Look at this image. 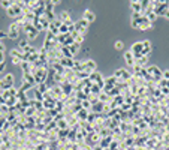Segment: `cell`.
<instances>
[{
    "mask_svg": "<svg viewBox=\"0 0 169 150\" xmlns=\"http://www.w3.org/2000/svg\"><path fill=\"white\" fill-rule=\"evenodd\" d=\"M18 35H20V27L16 26L15 23L11 24V27H9V33H8V38H11V39H16L18 38Z\"/></svg>",
    "mask_w": 169,
    "mask_h": 150,
    "instance_id": "7",
    "label": "cell"
},
{
    "mask_svg": "<svg viewBox=\"0 0 169 150\" xmlns=\"http://www.w3.org/2000/svg\"><path fill=\"white\" fill-rule=\"evenodd\" d=\"M8 36V33H3V32H0V39H3V38H6Z\"/></svg>",
    "mask_w": 169,
    "mask_h": 150,
    "instance_id": "21",
    "label": "cell"
},
{
    "mask_svg": "<svg viewBox=\"0 0 169 150\" xmlns=\"http://www.w3.org/2000/svg\"><path fill=\"white\" fill-rule=\"evenodd\" d=\"M23 81H27V83H30V84H34L36 81H34V77H33V74H24V77H23Z\"/></svg>",
    "mask_w": 169,
    "mask_h": 150,
    "instance_id": "14",
    "label": "cell"
},
{
    "mask_svg": "<svg viewBox=\"0 0 169 150\" xmlns=\"http://www.w3.org/2000/svg\"><path fill=\"white\" fill-rule=\"evenodd\" d=\"M33 77H34V81L38 84H43V81H45V78H47V68H39L36 72L33 74Z\"/></svg>",
    "mask_w": 169,
    "mask_h": 150,
    "instance_id": "2",
    "label": "cell"
},
{
    "mask_svg": "<svg viewBox=\"0 0 169 150\" xmlns=\"http://www.w3.org/2000/svg\"><path fill=\"white\" fill-rule=\"evenodd\" d=\"M114 77H115V78H123L121 81H127V80H130V74L127 72L126 69H123V68H121V69H117V71H115Z\"/></svg>",
    "mask_w": 169,
    "mask_h": 150,
    "instance_id": "6",
    "label": "cell"
},
{
    "mask_svg": "<svg viewBox=\"0 0 169 150\" xmlns=\"http://www.w3.org/2000/svg\"><path fill=\"white\" fill-rule=\"evenodd\" d=\"M0 5H2L3 8H6V9H9V8L14 5V2H9V0H5V2H0Z\"/></svg>",
    "mask_w": 169,
    "mask_h": 150,
    "instance_id": "16",
    "label": "cell"
},
{
    "mask_svg": "<svg viewBox=\"0 0 169 150\" xmlns=\"http://www.w3.org/2000/svg\"><path fill=\"white\" fill-rule=\"evenodd\" d=\"M27 47H29V42H27V41H21V42H20V47H18V50H20L21 53H24Z\"/></svg>",
    "mask_w": 169,
    "mask_h": 150,
    "instance_id": "15",
    "label": "cell"
},
{
    "mask_svg": "<svg viewBox=\"0 0 169 150\" xmlns=\"http://www.w3.org/2000/svg\"><path fill=\"white\" fill-rule=\"evenodd\" d=\"M82 41H84V35H82V33H79L78 36H76V39H75V42L81 45V44H82Z\"/></svg>",
    "mask_w": 169,
    "mask_h": 150,
    "instance_id": "17",
    "label": "cell"
},
{
    "mask_svg": "<svg viewBox=\"0 0 169 150\" xmlns=\"http://www.w3.org/2000/svg\"><path fill=\"white\" fill-rule=\"evenodd\" d=\"M144 44V48H142V56H148L151 51V42L150 41H142Z\"/></svg>",
    "mask_w": 169,
    "mask_h": 150,
    "instance_id": "9",
    "label": "cell"
},
{
    "mask_svg": "<svg viewBox=\"0 0 169 150\" xmlns=\"http://www.w3.org/2000/svg\"><path fill=\"white\" fill-rule=\"evenodd\" d=\"M3 69H5V62H3V63H0V72H2Z\"/></svg>",
    "mask_w": 169,
    "mask_h": 150,
    "instance_id": "22",
    "label": "cell"
},
{
    "mask_svg": "<svg viewBox=\"0 0 169 150\" xmlns=\"http://www.w3.org/2000/svg\"><path fill=\"white\" fill-rule=\"evenodd\" d=\"M124 60H126L127 66H135V65H136V62H135V57H133L132 51H126V53H124Z\"/></svg>",
    "mask_w": 169,
    "mask_h": 150,
    "instance_id": "8",
    "label": "cell"
},
{
    "mask_svg": "<svg viewBox=\"0 0 169 150\" xmlns=\"http://www.w3.org/2000/svg\"><path fill=\"white\" fill-rule=\"evenodd\" d=\"M5 51V47H3V44H0V53H3Z\"/></svg>",
    "mask_w": 169,
    "mask_h": 150,
    "instance_id": "23",
    "label": "cell"
},
{
    "mask_svg": "<svg viewBox=\"0 0 169 150\" xmlns=\"http://www.w3.org/2000/svg\"><path fill=\"white\" fill-rule=\"evenodd\" d=\"M130 6H132L133 12H139V14H142V5H141V2H132Z\"/></svg>",
    "mask_w": 169,
    "mask_h": 150,
    "instance_id": "11",
    "label": "cell"
},
{
    "mask_svg": "<svg viewBox=\"0 0 169 150\" xmlns=\"http://www.w3.org/2000/svg\"><path fill=\"white\" fill-rule=\"evenodd\" d=\"M103 81H105V86H106V90H108V89H111V87L114 86V83L117 81V78L112 75L111 78H106V80H103Z\"/></svg>",
    "mask_w": 169,
    "mask_h": 150,
    "instance_id": "12",
    "label": "cell"
},
{
    "mask_svg": "<svg viewBox=\"0 0 169 150\" xmlns=\"http://www.w3.org/2000/svg\"><path fill=\"white\" fill-rule=\"evenodd\" d=\"M147 71H148V74L153 77V81H156V80H163V72L157 66H150Z\"/></svg>",
    "mask_w": 169,
    "mask_h": 150,
    "instance_id": "3",
    "label": "cell"
},
{
    "mask_svg": "<svg viewBox=\"0 0 169 150\" xmlns=\"http://www.w3.org/2000/svg\"><path fill=\"white\" fill-rule=\"evenodd\" d=\"M12 84H14V75L12 74H6L3 80H0V90L2 92L9 90V89H12Z\"/></svg>",
    "mask_w": 169,
    "mask_h": 150,
    "instance_id": "1",
    "label": "cell"
},
{
    "mask_svg": "<svg viewBox=\"0 0 169 150\" xmlns=\"http://www.w3.org/2000/svg\"><path fill=\"white\" fill-rule=\"evenodd\" d=\"M69 48V51H70V54H76V51L79 50V44H76V42H74V44H70V45L67 47Z\"/></svg>",
    "mask_w": 169,
    "mask_h": 150,
    "instance_id": "13",
    "label": "cell"
},
{
    "mask_svg": "<svg viewBox=\"0 0 169 150\" xmlns=\"http://www.w3.org/2000/svg\"><path fill=\"white\" fill-rule=\"evenodd\" d=\"M21 14H23V9L15 2H14V5L9 8V9H8V15L9 17H20Z\"/></svg>",
    "mask_w": 169,
    "mask_h": 150,
    "instance_id": "5",
    "label": "cell"
},
{
    "mask_svg": "<svg viewBox=\"0 0 169 150\" xmlns=\"http://www.w3.org/2000/svg\"><path fill=\"white\" fill-rule=\"evenodd\" d=\"M87 26H88V23L82 18L81 21H78L75 26H74V32H76V33H85V29H87Z\"/></svg>",
    "mask_w": 169,
    "mask_h": 150,
    "instance_id": "4",
    "label": "cell"
},
{
    "mask_svg": "<svg viewBox=\"0 0 169 150\" xmlns=\"http://www.w3.org/2000/svg\"><path fill=\"white\" fill-rule=\"evenodd\" d=\"M115 48H117V50H123L124 48V44L121 41H117V42H115Z\"/></svg>",
    "mask_w": 169,
    "mask_h": 150,
    "instance_id": "19",
    "label": "cell"
},
{
    "mask_svg": "<svg viewBox=\"0 0 169 150\" xmlns=\"http://www.w3.org/2000/svg\"><path fill=\"white\" fill-rule=\"evenodd\" d=\"M78 116H79V119H87V111L82 108V110H79V114H78Z\"/></svg>",
    "mask_w": 169,
    "mask_h": 150,
    "instance_id": "18",
    "label": "cell"
},
{
    "mask_svg": "<svg viewBox=\"0 0 169 150\" xmlns=\"http://www.w3.org/2000/svg\"><path fill=\"white\" fill-rule=\"evenodd\" d=\"M163 80H165V81H169V69L163 72Z\"/></svg>",
    "mask_w": 169,
    "mask_h": 150,
    "instance_id": "20",
    "label": "cell"
},
{
    "mask_svg": "<svg viewBox=\"0 0 169 150\" xmlns=\"http://www.w3.org/2000/svg\"><path fill=\"white\" fill-rule=\"evenodd\" d=\"M165 17H166V18H169V9L166 11V14H165Z\"/></svg>",
    "mask_w": 169,
    "mask_h": 150,
    "instance_id": "24",
    "label": "cell"
},
{
    "mask_svg": "<svg viewBox=\"0 0 169 150\" xmlns=\"http://www.w3.org/2000/svg\"><path fill=\"white\" fill-rule=\"evenodd\" d=\"M94 18H96V15H94L91 11L85 9V12H84V20H85L87 23H91V21H94Z\"/></svg>",
    "mask_w": 169,
    "mask_h": 150,
    "instance_id": "10",
    "label": "cell"
}]
</instances>
